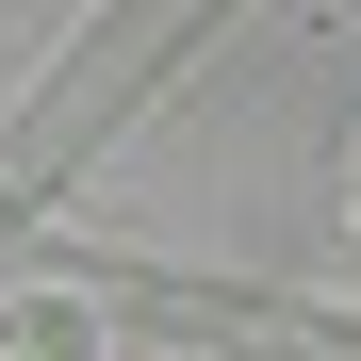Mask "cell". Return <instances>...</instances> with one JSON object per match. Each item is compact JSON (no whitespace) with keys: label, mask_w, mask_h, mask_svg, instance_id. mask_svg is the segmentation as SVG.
<instances>
[{"label":"cell","mask_w":361,"mask_h":361,"mask_svg":"<svg viewBox=\"0 0 361 361\" xmlns=\"http://www.w3.org/2000/svg\"><path fill=\"white\" fill-rule=\"evenodd\" d=\"M0 361H82V312H0Z\"/></svg>","instance_id":"6da1fadb"},{"label":"cell","mask_w":361,"mask_h":361,"mask_svg":"<svg viewBox=\"0 0 361 361\" xmlns=\"http://www.w3.org/2000/svg\"><path fill=\"white\" fill-rule=\"evenodd\" d=\"M345 214H361V180H345Z\"/></svg>","instance_id":"7a4b0ae2"}]
</instances>
